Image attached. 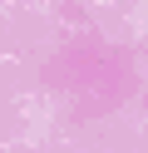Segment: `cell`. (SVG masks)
I'll list each match as a JSON object with an SVG mask.
<instances>
[]
</instances>
